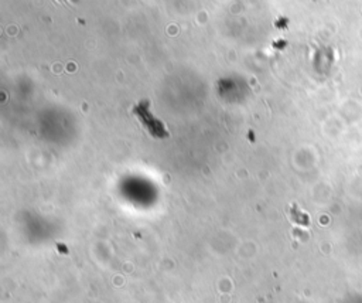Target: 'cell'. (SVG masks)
<instances>
[{"label": "cell", "mask_w": 362, "mask_h": 303, "mask_svg": "<svg viewBox=\"0 0 362 303\" xmlns=\"http://www.w3.org/2000/svg\"><path fill=\"white\" fill-rule=\"evenodd\" d=\"M134 115L139 118L145 128L154 136V137H164L167 136L165 128L160 124L159 119H156L150 111H149V105L148 102H142V104H137L134 105Z\"/></svg>", "instance_id": "6da1fadb"}]
</instances>
